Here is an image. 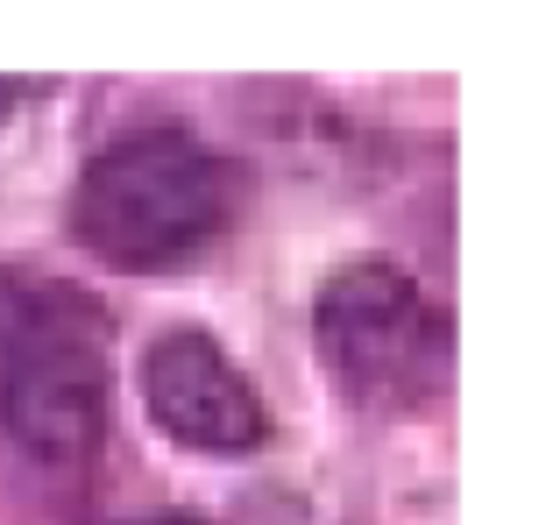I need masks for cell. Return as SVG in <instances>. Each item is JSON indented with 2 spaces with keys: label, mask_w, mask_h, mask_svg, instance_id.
Here are the masks:
<instances>
[{
  "label": "cell",
  "mask_w": 560,
  "mask_h": 525,
  "mask_svg": "<svg viewBox=\"0 0 560 525\" xmlns=\"http://www.w3.org/2000/svg\"><path fill=\"white\" fill-rule=\"evenodd\" d=\"M242 213V164L191 128H136L85 156L71 192V242L107 270H185Z\"/></svg>",
  "instance_id": "6da1fadb"
},
{
  "label": "cell",
  "mask_w": 560,
  "mask_h": 525,
  "mask_svg": "<svg viewBox=\"0 0 560 525\" xmlns=\"http://www.w3.org/2000/svg\"><path fill=\"white\" fill-rule=\"evenodd\" d=\"M313 341L327 376L370 412L425 405L454 376V319L390 256H355L319 284Z\"/></svg>",
  "instance_id": "7a4b0ae2"
},
{
  "label": "cell",
  "mask_w": 560,
  "mask_h": 525,
  "mask_svg": "<svg viewBox=\"0 0 560 525\" xmlns=\"http://www.w3.org/2000/svg\"><path fill=\"white\" fill-rule=\"evenodd\" d=\"M0 419L36 462H85L114 427L107 313L79 284H43L0 370Z\"/></svg>",
  "instance_id": "3957f363"
},
{
  "label": "cell",
  "mask_w": 560,
  "mask_h": 525,
  "mask_svg": "<svg viewBox=\"0 0 560 525\" xmlns=\"http://www.w3.org/2000/svg\"><path fill=\"white\" fill-rule=\"evenodd\" d=\"M142 405H150L156 433H171L191 455H248L270 441V412H262L256 384L199 327H171L142 348Z\"/></svg>",
  "instance_id": "277c9868"
},
{
  "label": "cell",
  "mask_w": 560,
  "mask_h": 525,
  "mask_svg": "<svg viewBox=\"0 0 560 525\" xmlns=\"http://www.w3.org/2000/svg\"><path fill=\"white\" fill-rule=\"evenodd\" d=\"M43 299V277H22V270H0V370H8V348L22 341L28 313Z\"/></svg>",
  "instance_id": "5b68a950"
},
{
  "label": "cell",
  "mask_w": 560,
  "mask_h": 525,
  "mask_svg": "<svg viewBox=\"0 0 560 525\" xmlns=\"http://www.w3.org/2000/svg\"><path fill=\"white\" fill-rule=\"evenodd\" d=\"M100 525H206L199 512H178V504H164V512H121V518H100Z\"/></svg>",
  "instance_id": "8992f818"
},
{
  "label": "cell",
  "mask_w": 560,
  "mask_h": 525,
  "mask_svg": "<svg viewBox=\"0 0 560 525\" xmlns=\"http://www.w3.org/2000/svg\"><path fill=\"white\" fill-rule=\"evenodd\" d=\"M14 107V85H0V114H8Z\"/></svg>",
  "instance_id": "52a82bcc"
}]
</instances>
